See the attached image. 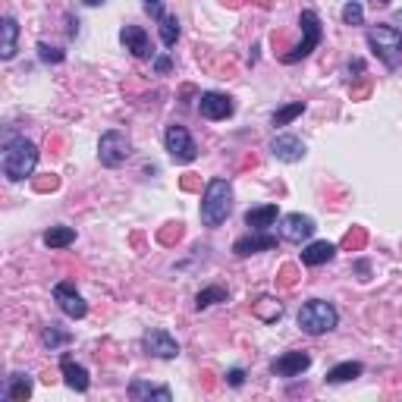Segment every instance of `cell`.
<instances>
[{"label": "cell", "instance_id": "obj_17", "mask_svg": "<svg viewBox=\"0 0 402 402\" xmlns=\"http://www.w3.org/2000/svg\"><path fill=\"white\" fill-rule=\"evenodd\" d=\"M32 396V377L29 374H10L7 377V387H3V399L10 402H25Z\"/></svg>", "mask_w": 402, "mask_h": 402}, {"label": "cell", "instance_id": "obj_42", "mask_svg": "<svg viewBox=\"0 0 402 402\" xmlns=\"http://www.w3.org/2000/svg\"><path fill=\"white\" fill-rule=\"evenodd\" d=\"M224 3H230V7H239V0H224Z\"/></svg>", "mask_w": 402, "mask_h": 402}, {"label": "cell", "instance_id": "obj_8", "mask_svg": "<svg viewBox=\"0 0 402 402\" xmlns=\"http://www.w3.org/2000/svg\"><path fill=\"white\" fill-rule=\"evenodd\" d=\"M54 302L60 305V311L67 314V318H73V320H79V318H85V314H88L85 298L75 292L73 283H57V286H54Z\"/></svg>", "mask_w": 402, "mask_h": 402}, {"label": "cell", "instance_id": "obj_44", "mask_svg": "<svg viewBox=\"0 0 402 402\" xmlns=\"http://www.w3.org/2000/svg\"><path fill=\"white\" fill-rule=\"evenodd\" d=\"M374 3H390V0H374Z\"/></svg>", "mask_w": 402, "mask_h": 402}, {"label": "cell", "instance_id": "obj_18", "mask_svg": "<svg viewBox=\"0 0 402 402\" xmlns=\"http://www.w3.org/2000/svg\"><path fill=\"white\" fill-rule=\"evenodd\" d=\"M333 255H336L333 242H311V246L302 252V264H308V268H318V264H327V261H333Z\"/></svg>", "mask_w": 402, "mask_h": 402}, {"label": "cell", "instance_id": "obj_26", "mask_svg": "<svg viewBox=\"0 0 402 402\" xmlns=\"http://www.w3.org/2000/svg\"><path fill=\"white\" fill-rule=\"evenodd\" d=\"M305 113V101H292V104L280 107V110L274 113V126H289L296 117H302Z\"/></svg>", "mask_w": 402, "mask_h": 402}, {"label": "cell", "instance_id": "obj_14", "mask_svg": "<svg viewBox=\"0 0 402 402\" xmlns=\"http://www.w3.org/2000/svg\"><path fill=\"white\" fill-rule=\"evenodd\" d=\"M270 154H274L276 161L296 164V161L305 157V145H302V139H296V135H276L274 142H270Z\"/></svg>", "mask_w": 402, "mask_h": 402}, {"label": "cell", "instance_id": "obj_15", "mask_svg": "<svg viewBox=\"0 0 402 402\" xmlns=\"http://www.w3.org/2000/svg\"><path fill=\"white\" fill-rule=\"evenodd\" d=\"M318 230L314 220L308 214H286L283 217V239L286 242H305L311 239V233Z\"/></svg>", "mask_w": 402, "mask_h": 402}, {"label": "cell", "instance_id": "obj_10", "mask_svg": "<svg viewBox=\"0 0 402 402\" xmlns=\"http://www.w3.org/2000/svg\"><path fill=\"white\" fill-rule=\"evenodd\" d=\"M198 110L204 119H226L233 117V101L226 95H220V91H204V95L198 97Z\"/></svg>", "mask_w": 402, "mask_h": 402}, {"label": "cell", "instance_id": "obj_36", "mask_svg": "<svg viewBox=\"0 0 402 402\" xmlns=\"http://www.w3.org/2000/svg\"><path fill=\"white\" fill-rule=\"evenodd\" d=\"M145 10H148L154 19H164V7H161V0H148V3H145Z\"/></svg>", "mask_w": 402, "mask_h": 402}, {"label": "cell", "instance_id": "obj_7", "mask_svg": "<svg viewBox=\"0 0 402 402\" xmlns=\"http://www.w3.org/2000/svg\"><path fill=\"white\" fill-rule=\"evenodd\" d=\"M167 151H170V157L176 161V164H192L195 157H198V145H195V139L189 135V129L179 126V123L167 126Z\"/></svg>", "mask_w": 402, "mask_h": 402}, {"label": "cell", "instance_id": "obj_6", "mask_svg": "<svg viewBox=\"0 0 402 402\" xmlns=\"http://www.w3.org/2000/svg\"><path fill=\"white\" fill-rule=\"evenodd\" d=\"M129 154H132V145H129L126 132L110 129V132L101 135V142H97V157H101V164L104 167H119Z\"/></svg>", "mask_w": 402, "mask_h": 402}, {"label": "cell", "instance_id": "obj_20", "mask_svg": "<svg viewBox=\"0 0 402 402\" xmlns=\"http://www.w3.org/2000/svg\"><path fill=\"white\" fill-rule=\"evenodd\" d=\"M129 396H132L135 402L139 399H161V402H170L173 393L167 387H151V383H145V380H132L129 383Z\"/></svg>", "mask_w": 402, "mask_h": 402}, {"label": "cell", "instance_id": "obj_27", "mask_svg": "<svg viewBox=\"0 0 402 402\" xmlns=\"http://www.w3.org/2000/svg\"><path fill=\"white\" fill-rule=\"evenodd\" d=\"M157 23H161V41H164V47H173L179 38V19L176 16H164Z\"/></svg>", "mask_w": 402, "mask_h": 402}, {"label": "cell", "instance_id": "obj_29", "mask_svg": "<svg viewBox=\"0 0 402 402\" xmlns=\"http://www.w3.org/2000/svg\"><path fill=\"white\" fill-rule=\"evenodd\" d=\"M343 23L346 25H362L365 23V10H362L358 0H349V3L343 7Z\"/></svg>", "mask_w": 402, "mask_h": 402}, {"label": "cell", "instance_id": "obj_24", "mask_svg": "<svg viewBox=\"0 0 402 402\" xmlns=\"http://www.w3.org/2000/svg\"><path fill=\"white\" fill-rule=\"evenodd\" d=\"M355 377H362V365L358 362H343V365H336L327 371V383H349Z\"/></svg>", "mask_w": 402, "mask_h": 402}, {"label": "cell", "instance_id": "obj_31", "mask_svg": "<svg viewBox=\"0 0 402 402\" xmlns=\"http://www.w3.org/2000/svg\"><path fill=\"white\" fill-rule=\"evenodd\" d=\"M67 54L60 51V47H51L47 41H38V60H45V63H63Z\"/></svg>", "mask_w": 402, "mask_h": 402}, {"label": "cell", "instance_id": "obj_16", "mask_svg": "<svg viewBox=\"0 0 402 402\" xmlns=\"http://www.w3.org/2000/svg\"><path fill=\"white\" fill-rule=\"evenodd\" d=\"M60 371H63V380H67L69 390H75V393H85V390H88V383H91L88 371H85L82 365H75L69 355L60 358Z\"/></svg>", "mask_w": 402, "mask_h": 402}, {"label": "cell", "instance_id": "obj_34", "mask_svg": "<svg viewBox=\"0 0 402 402\" xmlns=\"http://www.w3.org/2000/svg\"><path fill=\"white\" fill-rule=\"evenodd\" d=\"M226 383H230V387H242V383H246V371H242V368H233V371L226 374Z\"/></svg>", "mask_w": 402, "mask_h": 402}, {"label": "cell", "instance_id": "obj_4", "mask_svg": "<svg viewBox=\"0 0 402 402\" xmlns=\"http://www.w3.org/2000/svg\"><path fill=\"white\" fill-rule=\"evenodd\" d=\"M336 320H340L336 308L330 305V302H324V298H311V302H305L302 311H298V327L311 336L330 333V330L336 327Z\"/></svg>", "mask_w": 402, "mask_h": 402}, {"label": "cell", "instance_id": "obj_13", "mask_svg": "<svg viewBox=\"0 0 402 402\" xmlns=\"http://www.w3.org/2000/svg\"><path fill=\"white\" fill-rule=\"evenodd\" d=\"M142 343H145V349H148V355H157V358H176L179 355V343L167 333V330H148Z\"/></svg>", "mask_w": 402, "mask_h": 402}, {"label": "cell", "instance_id": "obj_41", "mask_svg": "<svg viewBox=\"0 0 402 402\" xmlns=\"http://www.w3.org/2000/svg\"><path fill=\"white\" fill-rule=\"evenodd\" d=\"M82 3H88V7H97V3H104V0H82Z\"/></svg>", "mask_w": 402, "mask_h": 402}, {"label": "cell", "instance_id": "obj_1", "mask_svg": "<svg viewBox=\"0 0 402 402\" xmlns=\"http://www.w3.org/2000/svg\"><path fill=\"white\" fill-rule=\"evenodd\" d=\"M38 164V148L25 139V135H10L7 148H3V176L10 182H23L35 173Z\"/></svg>", "mask_w": 402, "mask_h": 402}, {"label": "cell", "instance_id": "obj_2", "mask_svg": "<svg viewBox=\"0 0 402 402\" xmlns=\"http://www.w3.org/2000/svg\"><path fill=\"white\" fill-rule=\"evenodd\" d=\"M233 211V189L226 179H211L201 195V224L220 226Z\"/></svg>", "mask_w": 402, "mask_h": 402}, {"label": "cell", "instance_id": "obj_21", "mask_svg": "<svg viewBox=\"0 0 402 402\" xmlns=\"http://www.w3.org/2000/svg\"><path fill=\"white\" fill-rule=\"evenodd\" d=\"M276 217H280V211H276V204H264V208H252L246 214V226H252V230H268V226L276 224Z\"/></svg>", "mask_w": 402, "mask_h": 402}, {"label": "cell", "instance_id": "obj_37", "mask_svg": "<svg viewBox=\"0 0 402 402\" xmlns=\"http://www.w3.org/2000/svg\"><path fill=\"white\" fill-rule=\"evenodd\" d=\"M182 189H186V192H198V189H201L198 176H192V173H189V176H182Z\"/></svg>", "mask_w": 402, "mask_h": 402}, {"label": "cell", "instance_id": "obj_22", "mask_svg": "<svg viewBox=\"0 0 402 402\" xmlns=\"http://www.w3.org/2000/svg\"><path fill=\"white\" fill-rule=\"evenodd\" d=\"M3 41H0V57L10 60L16 54V38H19V25H16L13 16H3Z\"/></svg>", "mask_w": 402, "mask_h": 402}, {"label": "cell", "instance_id": "obj_43", "mask_svg": "<svg viewBox=\"0 0 402 402\" xmlns=\"http://www.w3.org/2000/svg\"><path fill=\"white\" fill-rule=\"evenodd\" d=\"M258 3H261V7H268V0H258Z\"/></svg>", "mask_w": 402, "mask_h": 402}, {"label": "cell", "instance_id": "obj_35", "mask_svg": "<svg viewBox=\"0 0 402 402\" xmlns=\"http://www.w3.org/2000/svg\"><path fill=\"white\" fill-rule=\"evenodd\" d=\"M280 283H283V286L296 283V264H286V268L280 270Z\"/></svg>", "mask_w": 402, "mask_h": 402}, {"label": "cell", "instance_id": "obj_19", "mask_svg": "<svg viewBox=\"0 0 402 402\" xmlns=\"http://www.w3.org/2000/svg\"><path fill=\"white\" fill-rule=\"evenodd\" d=\"M252 314L270 324V320H280V318H283V305H280L274 296H258L252 302Z\"/></svg>", "mask_w": 402, "mask_h": 402}, {"label": "cell", "instance_id": "obj_11", "mask_svg": "<svg viewBox=\"0 0 402 402\" xmlns=\"http://www.w3.org/2000/svg\"><path fill=\"white\" fill-rule=\"evenodd\" d=\"M308 368H311V355H308V352H283L280 358H274L270 371H274L276 377H298V374L308 371Z\"/></svg>", "mask_w": 402, "mask_h": 402}, {"label": "cell", "instance_id": "obj_45", "mask_svg": "<svg viewBox=\"0 0 402 402\" xmlns=\"http://www.w3.org/2000/svg\"><path fill=\"white\" fill-rule=\"evenodd\" d=\"M145 3H148V0H145Z\"/></svg>", "mask_w": 402, "mask_h": 402}, {"label": "cell", "instance_id": "obj_40", "mask_svg": "<svg viewBox=\"0 0 402 402\" xmlns=\"http://www.w3.org/2000/svg\"><path fill=\"white\" fill-rule=\"evenodd\" d=\"M355 270L362 274V280H368V261H358V264H355Z\"/></svg>", "mask_w": 402, "mask_h": 402}, {"label": "cell", "instance_id": "obj_38", "mask_svg": "<svg viewBox=\"0 0 402 402\" xmlns=\"http://www.w3.org/2000/svg\"><path fill=\"white\" fill-rule=\"evenodd\" d=\"M170 67H173L170 57H154V69H157V73H167Z\"/></svg>", "mask_w": 402, "mask_h": 402}, {"label": "cell", "instance_id": "obj_28", "mask_svg": "<svg viewBox=\"0 0 402 402\" xmlns=\"http://www.w3.org/2000/svg\"><path fill=\"white\" fill-rule=\"evenodd\" d=\"M41 343H45L47 349H60V346L69 343V333H63L57 324H51V327H45V333H41Z\"/></svg>", "mask_w": 402, "mask_h": 402}, {"label": "cell", "instance_id": "obj_12", "mask_svg": "<svg viewBox=\"0 0 402 402\" xmlns=\"http://www.w3.org/2000/svg\"><path fill=\"white\" fill-rule=\"evenodd\" d=\"M119 41L126 45V51H132V57L139 60H148L151 54V38L148 32L142 29V25H123V32H119Z\"/></svg>", "mask_w": 402, "mask_h": 402}, {"label": "cell", "instance_id": "obj_39", "mask_svg": "<svg viewBox=\"0 0 402 402\" xmlns=\"http://www.w3.org/2000/svg\"><path fill=\"white\" fill-rule=\"evenodd\" d=\"M368 91H371V82H368V79H365V82H362V85H355V88H352V97H365Z\"/></svg>", "mask_w": 402, "mask_h": 402}, {"label": "cell", "instance_id": "obj_9", "mask_svg": "<svg viewBox=\"0 0 402 402\" xmlns=\"http://www.w3.org/2000/svg\"><path fill=\"white\" fill-rule=\"evenodd\" d=\"M270 248H276V236L268 230H252L248 236L236 239V246H233V252L239 255V258H248V255L255 252H270Z\"/></svg>", "mask_w": 402, "mask_h": 402}, {"label": "cell", "instance_id": "obj_25", "mask_svg": "<svg viewBox=\"0 0 402 402\" xmlns=\"http://www.w3.org/2000/svg\"><path fill=\"white\" fill-rule=\"evenodd\" d=\"M217 302H226V289L224 286H208V289H201L198 296H195V308H211L217 305Z\"/></svg>", "mask_w": 402, "mask_h": 402}, {"label": "cell", "instance_id": "obj_23", "mask_svg": "<svg viewBox=\"0 0 402 402\" xmlns=\"http://www.w3.org/2000/svg\"><path fill=\"white\" fill-rule=\"evenodd\" d=\"M75 242V230L73 226H51L45 233V246L47 248H67Z\"/></svg>", "mask_w": 402, "mask_h": 402}, {"label": "cell", "instance_id": "obj_33", "mask_svg": "<svg viewBox=\"0 0 402 402\" xmlns=\"http://www.w3.org/2000/svg\"><path fill=\"white\" fill-rule=\"evenodd\" d=\"M179 236H182V226H179V224H170L167 230H161V236H157V239H161L164 246H173Z\"/></svg>", "mask_w": 402, "mask_h": 402}, {"label": "cell", "instance_id": "obj_30", "mask_svg": "<svg viewBox=\"0 0 402 402\" xmlns=\"http://www.w3.org/2000/svg\"><path fill=\"white\" fill-rule=\"evenodd\" d=\"M365 242H368V233L362 230V226H352V230L346 233V239H343V248L358 252V248H365Z\"/></svg>", "mask_w": 402, "mask_h": 402}, {"label": "cell", "instance_id": "obj_5", "mask_svg": "<svg viewBox=\"0 0 402 402\" xmlns=\"http://www.w3.org/2000/svg\"><path fill=\"white\" fill-rule=\"evenodd\" d=\"M298 25H302V41H298L292 51H286L283 57V63H298V60H305L308 54L314 51V47L320 45V19H318V13L314 10H302V16H298Z\"/></svg>", "mask_w": 402, "mask_h": 402}, {"label": "cell", "instance_id": "obj_3", "mask_svg": "<svg viewBox=\"0 0 402 402\" xmlns=\"http://www.w3.org/2000/svg\"><path fill=\"white\" fill-rule=\"evenodd\" d=\"M368 45H371L374 57L383 63V67L396 69L402 60V32L393 25H374L368 29Z\"/></svg>", "mask_w": 402, "mask_h": 402}, {"label": "cell", "instance_id": "obj_32", "mask_svg": "<svg viewBox=\"0 0 402 402\" xmlns=\"http://www.w3.org/2000/svg\"><path fill=\"white\" fill-rule=\"evenodd\" d=\"M57 186H60V176H54V173H47V176H41V179H32V189H35V192H54Z\"/></svg>", "mask_w": 402, "mask_h": 402}]
</instances>
